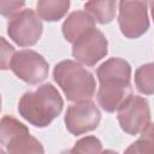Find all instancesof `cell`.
Instances as JSON below:
<instances>
[{
  "instance_id": "6da1fadb",
  "label": "cell",
  "mask_w": 154,
  "mask_h": 154,
  "mask_svg": "<svg viewBox=\"0 0 154 154\" xmlns=\"http://www.w3.org/2000/svg\"><path fill=\"white\" fill-rule=\"evenodd\" d=\"M100 83L97 101L106 112H114L131 93V66L122 58H111L96 70Z\"/></svg>"
},
{
  "instance_id": "7a4b0ae2",
  "label": "cell",
  "mask_w": 154,
  "mask_h": 154,
  "mask_svg": "<svg viewBox=\"0 0 154 154\" xmlns=\"http://www.w3.org/2000/svg\"><path fill=\"white\" fill-rule=\"evenodd\" d=\"M60 93L47 83L34 91L23 94L18 102V112L23 119L36 128L48 126L63 111Z\"/></svg>"
},
{
  "instance_id": "3957f363",
  "label": "cell",
  "mask_w": 154,
  "mask_h": 154,
  "mask_svg": "<svg viewBox=\"0 0 154 154\" xmlns=\"http://www.w3.org/2000/svg\"><path fill=\"white\" fill-rule=\"evenodd\" d=\"M54 81L69 101L90 100L95 93L93 75L73 60H63L53 70Z\"/></svg>"
},
{
  "instance_id": "277c9868",
  "label": "cell",
  "mask_w": 154,
  "mask_h": 154,
  "mask_svg": "<svg viewBox=\"0 0 154 154\" xmlns=\"http://www.w3.org/2000/svg\"><path fill=\"white\" fill-rule=\"evenodd\" d=\"M0 146L2 153H40L45 152L42 144L32 136L29 129L11 116H4L0 123Z\"/></svg>"
},
{
  "instance_id": "5b68a950",
  "label": "cell",
  "mask_w": 154,
  "mask_h": 154,
  "mask_svg": "<svg viewBox=\"0 0 154 154\" xmlns=\"http://www.w3.org/2000/svg\"><path fill=\"white\" fill-rule=\"evenodd\" d=\"M149 0H120L118 24L128 38H137L149 29Z\"/></svg>"
},
{
  "instance_id": "8992f818",
  "label": "cell",
  "mask_w": 154,
  "mask_h": 154,
  "mask_svg": "<svg viewBox=\"0 0 154 154\" xmlns=\"http://www.w3.org/2000/svg\"><path fill=\"white\" fill-rule=\"evenodd\" d=\"M117 118L124 132L135 136L150 123V108L148 101L137 95H130L117 109Z\"/></svg>"
},
{
  "instance_id": "52a82bcc",
  "label": "cell",
  "mask_w": 154,
  "mask_h": 154,
  "mask_svg": "<svg viewBox=\"0 0 154 154\" xmlns=\"http://www.w3.org/2000/svg\"><path fill=\"white\" fill-rule=\"evenodd\" d=\"M43 30L42 22L31 8H25L13 14L7 24L10 38L20 47L34 46L41 37Z\"/></svg>"
},
{
  "instance_id": "ba28073f",
  "label": "cell",
  "mask_w": 154,
  "mask_h": 154,
  "mask_svg": "<svg viewBox=\"0 0 154 154\" xmlns=\"http://www.w3.org/2000/svg\"><path fill=\"white\" fill-rule=\"evenodd\" d=\"M10 69L22 81L29 84H37L48 76V63L35 51L23 49L16 52L11 59Z\"/></svg>"
},
{
  "instance_id": "9c48e42d",
  "label": "cell",
  "mask_w": 154,
  "mask_h": 154,
  "mask_svg": "<svg viewBox=\"0 0 154 154\" xmlns=\"http://www.w3.org/2000/svg\"><path fill=\"white\" fill-rule=\"evenodd\" d=\"M101 113L95 103L90 100L77 101L67 107L65 113L66 129L75 136L95 130L100 123Z\"/></svg>"
},
{
  "instance_id": "30bf717a",
  "label": "cell",
  "mask_w": 154,
  "mask_h": 154,
  "mask_svg": "<svg viewBox=\"0 0 154 154\" xmlns=\"http://www.w3.org/2000/svg\"><path fill=\"white\" fill-rule=\"evenodd\" d=\"M108 42L105 35L96 28L84 32L72 46L73 58L87 66H94L97 61L106 57Z\"/></svg>"
},
{
  "instance_id": "8fae6325",
  "label": "cell",
  "mask_w": 154,
  "mask_h": 154,
  "mask_svg": "<svg viewBox=\"0 0 154 154\" xmlns=\"http://www.w3.org/2000/svg\"><path fill=\"white\" fill-rule=\"evenodd\" d=\"M95 28V19L84 11H75L63 23V35L67 42L73 43L84 32Z\"/></svg>"
},
{
  "instance_id": "7c38bea8",
  "label": "cell",
  "mask_w": 154,
  "mask_h": 154,
  "mask_svg": "<svg viewBox=\"0 0 154 154\" xmlns=\"http://www.w3.org/2000/svg\"><path fill=\"white\" fill-rule=\"evenodd\" d=\"M84 10L97 23L107 24L116 17L117 0H89L84 5Z\"/></svg>"
},
{
  "instance_id": "4fadbf2b",
  "label": "cell",
  "mask_w": 154,
  "mask_h": 154,
  "mask_svg": "<svg viewBox=\"0 0 154 154\" xmlns=\"http://www.w3.org/2000/svg\"><path fill=\"white\" fill-rule=\"evenodd\" d=\"M70 8V0H38L36 12L38 17L47 22L61 19Z\"/></svg>"
},
{
  "instance_id": "5bb4252c",
  "label": "cell",
  "mask_w": 154,
  "mask_h": 154,
  "mask_svg": "<svg viewBox=\"0 0 154 154\" xmlns=\"http://www.w3.org/2000/svg\"><path fill=\"white\" fill-rule=\"evenodd\" d=\"M136 89L144 95L154 94V63L141 65L135 72Z\"/></svg>"
},
{
  "instance_id": "9a60e30c",
  "label": "cell",
  "mask_w": 154,
  "mask_h": 154,
  "mask_svg": "<svg viewBox=\"0 0 154 154\" xmlns=\"http://www.w3.org/2000/svg\"><path fill=\"white\" fill-rule=\"evenodd\" d=\"M125 153L154 154V123H149L142 130L140 138L126 148Z\"/></svg>"
},
{
  "instance_id": "2e32d148",
  "label": "cell",
  "mask_w": 154,
  "mask_h": 154,
  "mask_svg": "<svg viewBox=\"0 0 154 154\" xmlns=\"http://www.w3.org/2000/svg\"><path fill=\"white\" fill-rule=\"evenodd\" d=\"M70 153H83V154H96L102 152V144L99 138L95 136H87L76 142L72 149L69 150Z\"/></svg>"
},
{
  "instance_id": "e0dca14e",
  "label": "cell",
  "mask_w": 154,
  "mask_h": 154,
  "mask_svg": "<svg viewBox=\"0 0 154 154\" xmlns=\"http://www.w3.org/2000/svg\"><path fill=\"white\" fill-rule=\"evenodd\" d=\"M25 0H0V13L4 17H12L24 6Z\"/></svg>"
},
{
  "instance_id": "ac0fdd59",
  "label": "cell",
  "mask_w": 154,
  "mask_h": 154,
  "mask_svg": "<svg viewBox=\"0 0 154 154\" xmlns=\"http://www.w3.org/2000/svg\"><path fill=\"white\" fill-rule=\"evenodd\" d=\"M1 43H2V48H1V69L2 70H6V69H10V63L12 59V54H14V48L8 45L6 42V40L4 37H1Z\"/></svg>"
},
{
  "instance_id": "d6986e66",
  "label": "cell",
  "mask_w": 154,
  "mask_h": 154,
  "mask_svg": "<svg viewBox=\"0 0 154 154\" xmlns=\"http://www.w3.org/2000/svg\"><path fill=\"white\" fill-rule=\"evenodd\" d=\"M150 10H152V17H153V22H154V0H152V2H150Z\"/></svg>"
}]
</instances>
